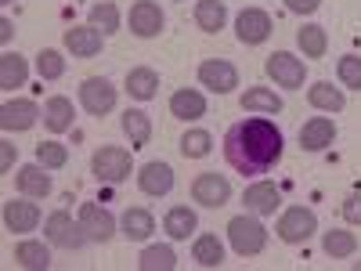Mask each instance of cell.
I'll list each match as a JSON object with an SVG mask.
<instances>
[{"mask_svg":"<svg viewBox=\"0 0 361 271\" xmlns=\"http://www.w3.org/2000/svg\"><path fill=\"white\" fill-rule=\"evenodd\" d=\"M286 152V134L279 131V124L271 116H246L238 124L228 127L224 134V159L231 170H238L243 177H260L279 167Z\"/></svg>","mask_w":361,"mask_h":271,"instance_id":"cell-1","label":"cell"},{"mask_svg":"<svg viewBox=\"0 0 361 271\" xmlns=\"http://www.w3.org/2000/svg\"><path fill=\"white\" fill-rule=\"evenodd\" d=\"M238 105H243V112H264V116H275V112L286 109V102L271 87H246Z\"/></svg>","mask_w":361,"mask_h":271,"instance_id":"cell-24","label":"cell"},{"mask_svg":"<svg viewBox=\"0 0 361 271\" xmlns=\"http://www.w3.org/2000/svg\"><path fill=\"white\" fill-rule=\"evenodd\" d=\"M322 250H325V257L343 260V257H354V253H357V239H354V231H347V228H329V231L322 235Z\"/></svg>","mask_w":361,"mask_h":271,"instance_id":"cell-32","label":"cell"},{"mask_svg":"<svg viewBox=\"0 0 361 271\" xmlns=\"http://www.w3.org/2000/svg\"><path fill=\"white\" fill-rule=\"evenodd\" d=\"M137 267L141 271H173L177 267V253H173V246H148V250H141Z\"/></svg>","mask_w":361,"mask_h":271,"instance_id":"cell-36","label":"cell"},{"mask_svg":"<svg viewBox=\"0 0 361 271\" xmlns=\"http://www.w3.org/2000/svg\"><path fill=\"white\" fill-rule=\"evenodd\" d=\"M192 260H195L199 267H221V264H224V243H221L214 231L195 235V243H192Z\"/></svg>","mask_w":361,"mask_h":271,"instance_id":"cell-29","label":"cell"},{"mask_svg":"<svg viewBox=\"0 0 361 271\" xmlns=\"http://www.w3.org/2000/svg\"><path fill=\"white\" fill-rule=\"evenodd\" d=\"M37 73H40V80H62V76H66V58H62V51L44 47V51L37 54Z\"/></svg>","mask_w":361,"mask_h":271,"instance_id":"cell-37","label":"cell"},{"mask_svg":"<svg viewBox=\"0 0 361 271\" xmlns=\"http://www.w3.org/2000/svg\"><path fill=\"white\" fill-rule=\"evenodd\" d=\"M192 199L199 206H206V210H217V206H224L231 199V181L224 174H217V170H206V174H199L192 181Z\"/></svg>","mask_w":361,"mask_h":271,"instance_id":"cell-8","label":"cell"},{"mask_svg":"<svg viewBox=\"0 0 361 271\" xmlns=\"http://www.w3.org/2000/svg\"><path fill=\"white\" fill-rule=\"evenodd\" d=\"M37 159L47 167V170H62L69 163V148L62 141H40L37 145Z\"/></svg>","mask_w":361,"mask_h":271,"instance_id":"cell-38","label":"cell"},{"mask_svg":"<svg viewBox=\"0 0 361 271\" xmlns=\"http://www.w3.org/2000/svg\"><path fill=\"white\" fill-rule=\"evenodd\" d=\"M296 44H300V51H304V58H325L329 33L322 25H304V29H296Z\"/></svg>","mask_w":361,"mask_h":271,"instance_id":"cell-35","label":"cell"},{"mask_svg":"<svg viewBox=\"0 0 361 271\" xmlns=\"http://www.w3.org/2000/svg\"><path fill=\"white\" fill-rule=\"evenodd\" d=\"M243 203H246L250 214H257V217H271V214H275V210L282 206V192L271 185V181H253V185L243 192Z\"/></svg>","mask_w":361,"mask_h":271,"instance_id":"cell-19","label":"cell"},{"mask_svg":"<svg viewBox=\"0 0 361 271\" xmlns=\"http://www.w3.org/2000/svg\"><path fill=\"white\" fill-rule=\"evenodd\" d=\"M267 76L275 80V87H286V90H296V87H304L307 80V66H304V58H296L293 51H275L267 58Z\"/></svg>","mask_w":361,"mask_h":271,"instance_id":"cell-7","label":"cell"},{"mask_svg":"<svg viewBox=\"0 0 361 271\" xmlns=\"http://www.w3.org/2000/svg\"><path fill=\"white\" fill-rule=\"evenodd\" d=\"M307 102H311V109H318V112H343L347 95H343V87H333L329 80H318V83L307 87Z\"/></svg>","mask_w":361,"mask_h":271,"instance_id":"cell-25","label":"cell"},{"mask_svg":"<svg viewBox=\"0 0 361 271\" xmlns=\"http://www.w3.org/2000/svg\"><path fill=\"white\" fill-rule=\"evenodd\" d=\"M0 4H15V0H0Z\"/></svg>","mask_w":361,"mask_h":271,"instance_id":"cell-45","label":"cell"},{"mask_svg":"<svg viewBox=\"0 0 361 271\" xmlns=\"http://www.w3.org/2000/svg\"><path fill=\"white\" fill-rule=\"evenodd\" d=\"M73 124H76L73 98H66V95H51V98L44 102V127H47L51 134H66V131H73Z\"/></svg>","mask_w":361,"mask_h":271,"instance_id":"cell-21","label":"cell"},{"mask_svg":"<svg viewBox=\"0 0 361 271\" xmlns=\"http://www.w3.org/2000/svg\"><path fill=\"white\" fill-rule=\"evenodd\" d=\"M134 170V159L127 148L119 145H102L94 156H90V174H94L98 181H105V185H123V181L130 177Z\"/></svg>","mask_w":361,"mask_h":271,"instance_id":"cell-3","label":"cell"},{"mask_svg":"<svg viewBox=\"0 0 361 271\" xmlns=\"http://www.w3.org/2000/svg\"><path fill=\"white\" fill-rule=\"evenodd\" d=\"M177 148H180L185 159H206L209 152H214V134L209 131H185L180 141H177Z\"/></svg>","mask_w":361,"mask_h":271,"instance_id":"cell-33","label":"cell"},{"mask_svg":"<svg viewBox=\"0 0 361 271\" xmlns=\"http://www.w3.org/2000/svg\"><path fill=\"white\" fill-rule=\"evenodd\" d=\"M11 37H15V22L4 15L0 18V44H11Z\"/></svg>","mask_w":361,"mask_h":271,"instance_id":"cell-43","label":"cell"},{"mask_svg":"<svg viewBox=\"0 0 361 271\" xmlns=\"http://www.w3.org/2000/svg\"><path fill=\"white\" fill-rule=\"evenodd\" d=\"M123 87H127V95L134 102H152L159 95V73L148 69V66H137V69L127 73V83Z\"/></svg>","mask_w":361,"mask_h":271,"instance_id":"cell-23","label":"cell"},{"mask_svg":"<svg viewBox=\"0 0 361 271\" xmlns=\"http://www.w3.org/2000/svg\"><path fill=\"white\" fill-rule=\"evenodd\" d=\"M195 228H199V217H195L192 206H170V210H166L163 231H166L170 239H188Z\"/></svg>","mask_w":361,"mask_h":271,"instance_id":"cell-30","label":"cell"},{"mask_svg":"<svg viewBox=\"0 0 361 271\" xmlns=\"http://www.w3.org/2000/svg\"><path fill=\"white\" fill-rule=\"evenodd\" d=\"M44 112H40V105L33 102V98H15V102H4L0 105V131L4 134H22V131H29L40 119Z\"/></svg>","mask_w":361,"mask_h":271,"instance_id":"cell-11","label":"cell"},{"mask_svg":"<svg viewBox=\"0 0 361 271\" xmlns=\"http://www.w3.org/2000/svg\"><path fill=\"white\" fill-rule=\"evenodd\" d=\"M199 83L214 95H231L238 87V69L228 62V58H206L199 66Z\"/></svg>","mask_w":361,"mask_h":271,"instance_id":"cell-12","label":"cell"},{"mask_svg":"<svg viewBox=\"0 0 361 271\" xmlns=\"http://www.w3.org/2000/svg\"><path fill=\"white\" fill-rule=\"evenodd\" d=\"M354 271H361V260H354Z\"/></svg>","mask_w":361,"mask_h":271,"instance_id":"cell-44","label":"cell"},{"mask_svg":"<svg viewBox=\"0 0 361 271\" xmlns=\"http://www.w3.org/2000/svg\"><path fill=\"white\" fill-rule=\"evenodd\" d=\"M340 210H343V221H347V224H361V192L347 195Z\"/></svg>","mask_w":361,"mask_h":271,"instance_id":"cell-40","label":"cell"},{"mask_svg":"<svg viewBox=\"0 0 361 271\" xmlns=\"http://www.w3.org/2000/svg\"><path fill=\"white\" fill-rule=\"evenodd\" d=\"M87 18H90V25L94 29H102L105 37H112V33H119V8L112 4V0H98V4H90V11H87Z\"/></svg>","mask_w":361,"mask_h":271,"instance_id":"cell-34","label":"cell"},{"mask_svg":"<svg viewBox=\"0 0 361 271\" xmlns=\"http://www.w3.org/2000/svg\"><path fill=\"white\" fill-rule=\"evenodd\" d=\"M80 224H83L90 243H109L116 235V217L98 203H80Z\"/></svg>","mask_w":361,"mask_h":271,"instance_id":"cell-14","label":"cell"},{"mask_svg":"<svg viewBox=\"0 0 361 271\" xmlns=\"http://www.w3.org/2000/svg\"><path fill=\"white\" fill-rule=\"evenodd\" d=\"M44 235H47V243L58 246V250H80V246L90 243L87 231H83V224H80V217L73 221L69 210H54V214H47Z\"/></svg>","mask_w":361,"mask_h":271,"instance_id":"cell-4","label":"cell"},{"mask_svg":"<svg viewBox=\"0 0 361 271\" xmlns=\"http://www.w3.org/2000/svg\"><path fill=\"white\" fill-rule=\"evenodd\" d=\"M271 15L264 11V8H243L235 15V37H238V44H246V47H257V44H264L267 37H271Z\"/></svg>","mask_w":361,"mask_h":271,"instance_id":"cell-9","label":"cell"},{"mask_svg":"<svg viewBox=\"0 0 361 271\" xmlns=\"http://www.w3.org/2000/svg\"><path fill=\"white\" fill-rule=\"evenodd\" d=\"M127 22H130V33H134V37L152 40V37H159V33H163L166 15H163V8L156 4V0H137V4H130Z\"/></svg>","mask_w":361,"mask_h":271,"instance_id":"cell-10","label":"cell"},{"mask_svg":"<svg viewBox=\"0 0 361 271\" xmlns=\"http://www.w3.org/2000/svg\"><path fill=\"white\" fill-rule=\"evenodd\" d=\"M29 80V62L18 54V51H4L0 54V90H15V87H25Z\"/></svg>","mask_w":361,"mask_h":271,"instance_id":"cell-28","label":"cell"},{"mask_svg":"<svg viewBox=\"0 0 361 271\" xmlns=\"http://www.w3.org/2000/svg\"><path fill=\"white\" fill-rule=\"evenodd\" d=\"M15 159H18V148L11 141H0V174H11Z\"/></svg>","mask_w":361,"mask_h":271,"instance_id":"cell-41","label":"cell"},{"mask_svg":"<svg viewBox=\"0 0 361 271\" xmlns=\"http://www.w3.org/2000/svg\"><path fill=\"white\" fill-rule=\"evenodd\" d=\"M119 127H123L130 148H145L148 141H152V119H148V112H141V109H127L123 119H119Z\"/></svg>","mask_w":361,"mask_h":271,"instance_id":"cell-26","label":"cell"},{"mask_svg":"<svg viewBox=\"0 0 361 271\" xmlns=\"http://www.w3.org/2000/svg\"><path fill=\"white\" fill-rule=\"evenodd\" d=\"M336 76H340L343 87L361 90V58H357V54H343L340 62H336Z\"/></svg>","mask_w":361,"mask_h":271,"instance_id":"cell-39","label":"cell"},{"mask_svg":"<svg viewBox=\"0 0 361 271\" xmlns=\"http://www.w3.org/2000/svg\"><path fill=\"white\" fill-rule=\"evenodd\" d=\"M137 188H141L145 195H152V199L170 195V192H173V170H170V163H163V159L145 163V167L137 170Z\"/></svg>","mask_w":361,"mask_h":271,"instance_id":"cell-17","label":"cell"},{"mask_svg":"<svg viewBox=\"0 0 361 271\" xmlns=\"http://www.w3.org/2000/svg\"><path fill=\"white\" fill-rule=\"evenodd\" d=\"M102 47H105V33H102V29H94L90 22L66 29V51L73 58H94V54H102Z\"/></svg>","mask_w":361,"mask_h":271,"instance_id":"cell-15","label":"cell"},{"mask_svg":"<svg viewBox=\"0 0 361 271\" xmlns=\"http://www.w3.org/2000/svg\"><path fill=\"white\" fill-rule=\"evenodd\" d=\"M116 102H119V90L112 87V80H105V76H87V80L80 83V105H83V112H90V116H109V112L116 109Z\"/></svg>","mask_w":361,"mask_h":271,"instance_id":"cell-6","label":"cell"},{"mask_svg":"<svg viewBox=\"0 0 361 271\" xmlns=\"http://www.w3.org/2000/svg\"><path fill=\"white\" fill-rule=\"evenodd\" d=\"M228 243H231V250L238 257H257L267 246V228L260 224L257 214L246 210V214H238V217L228 221Z\"/></svg>","mask_w":361,"mask_h":271,"instance_id":"cell-2","label":"cell"},{"mask_svg":"<svg viewBox=\"0 0 361 271\" xmlns=\"http://www.w3.org/2000/svg\"><path fill=\"white\" fill-rule=\"evenodd\" d=\"M119 231H123L130 243H145V239L156 231V217L148 214L145 206H127L123 217H119Z\"/></svg>","mask_w":361,"mask_h":271,"instance_id":"cell-22","label":"cell"},{"mask_svg":"<svg viewBox=\"0 0 361 271\" xmlns=\"http://www.w3.org/2000/svg\"><path fill=\"white\" fill-rule=\"evenodd\" d=\"M286 8H289L293 15H314V11L322 8V0H286Z\"/></svg>","mask_w":361,"mask_h":271,"instance_id":"cell-42","label":"cell"},{"mask_svg":"<svg viewBox=\"0 0 361 271\" xmlns=\"http://www.w3.org/2000/svg\"><path fill=\"white\" fill-rule=\"evenodd\" d=\"M15 260L29 271H47L51 267V250L40 243V239H22L15 246Z\"/></svg>","mask_w":361,"mask_h":271,"instance_id":"cell-31","label":"cell"},{"mask_svg":"<svg viewBox=\"0 0 361 271\" xmlns=\"http://www.w3.org/2000/svg\"><path fill=\"white\" fill-rule=\"evenodd\" d=\"M195 25L202 33H221L228 25V4L224 0H195Z\"/></svg>","mask_w":361,"mask_h":271,"instance_id":"cell-27","label":"cell"},{"mask_svg":"<svg viewBox=\"0 0 361 271\" xmlns=\"http://www.w3.org/2000/svg\"><path fill=\"white\" fill-rule=\"evenodd\" d=\"M170 116L173 119H185V124H195V119L206 116V98H202V90L195 87H180L170 95Z\"/></svg>","mask_w":361,"mask_h":271,"instance_id":"cell-20","label":"cell"},{"mask_svg":"<svg viewBox=\"0 0 361 271\" xmlns=\"http://www.w3.org/2000/svg\"><path fill=\"white\" fill-rule=\"evenodd\" d=\"M37 224H40V206L29 199V195L4 203V228H8V231L29 235V231H37Z\"/></svg>","mask_w":361,"mask_h":271,"instance_id":"cell-13","label":"cell"},{"mask_svg":"<svg viewBox=\"0 0 361 271\" xmlns=\"http://www.w3.org/2000/svg\"><path fill=\"white\" fill-rule=\"evenodd\" d=\"M15 188H18L22 195H29V199H47L51 188H54V181H51L47 167L37 159V163L18 167V174H15Z\"/></svg>","mask_w":361,"mask_h":271,"instance_id":"cell-16","label":"cell"},{"mask_svg":"<svg viewBox=\"0 0 361 271\" xmlns=\"http://www.w3.org/2000/svg\"><path fill=\"white\" fill-rule=\"evenodd\" d=\"M333 141H336V124L329 116H311L307 124L300 127V148H304V152H325Z\"/></svg>","mask_w":361,"mask_h":271,"instance_id":"cell-18","label":"cell"},{"mask_svg":"<svg viewBox=\"0 0 361 271\" xmlns=\"http://www.w3.org/2000/svg\"><path fill=\"white\" fill-rule=\"evenodd\" d=\"M275 231H279L282 243L300 246V243H307V239L318 231V214H314V210H307V206H289V210H282Z\"/></svg>","mask_w":361,"mask_h":271,"instance_id":"cell-5","label":"cell"}]
</instances>
